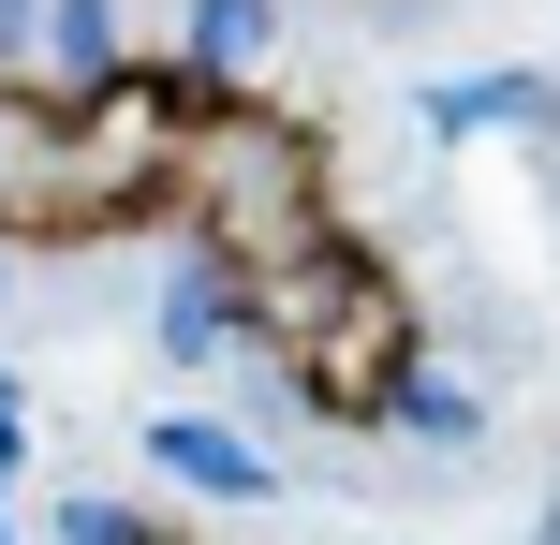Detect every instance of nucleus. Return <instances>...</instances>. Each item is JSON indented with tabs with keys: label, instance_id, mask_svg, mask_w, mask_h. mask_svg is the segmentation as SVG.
Instances as JSON below:
<instances>
[{
	"label": "nucleus",
	"instance_id": "nucleus-2",
	"mask_svg": "<svg viewBox=\"0 0 560 545\" xmlns=\"http://www.w3.org/2000/svg\"><path fill=\"white\" fill-rule=\"evenodd\" d=\"M148 458H163V472H192V487H207V501H252V487H266V472H252V458H236V442H222V428H148Z\"/></svg>",
	"mask_w": 560,
	"mask_h": 545
},
{
	"label": "nucleus",
	"instance_id": "nucleus-3",
	"mask_svg": "<svg viewBox=\"0 0 560 545\" xmlns=\"http://www.w3.org/2000/svg\"><path fill=\"white\" fill-rule=\"evenodd\" d=\"M339 15H384V0H339Z\"/></svg>",
	"mask_w": 560,
	"mask_h": 545
},
{
	"label": "nucleus",
	"instance_id": "nucleus-1",
	"mask_svg": "<svg viewBox=\"0 0 560 545\" xmlns=\"http://www.w3.org/2000/svg\"><path fill=\"white\" fill-rule=\"evenodd\" d=\"M222 340H252L280 369V399L325 413V428H398V399L428 383V310H413V281L369 236H339V251L222 295Z\"/></svg>",
	"mask_w": 560,
	"mask_h": 545
}]
</instances>
